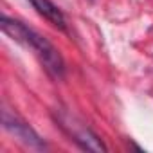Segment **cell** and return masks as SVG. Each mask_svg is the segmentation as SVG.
Returning <instances> with one entry per match:
<instances>
[{
  "mask_svg": "<svg viewBox=\"0 0 153 153\" xmlns=\"http://www.w3.org/2000/svg\"><path fill=\"white\" fill-rule=\"evenodd\" d=\"M0 27H2V31L7 36H11L15 42L24 43L29 49H33L34 54L38 56V59L42 61V65L45 67V70L52 76V78L63 79V76H65V61H63L59 51L47 38H43L36 31L25 27L22 22L13 20V18H9L6 15L2 16V20H0Z\"/></svg>",
  "mask_w": 153,
  "mask_h": 153,
  "instance_id": "obj_1",
  "label": "cell"
},
{
  "mask_svg": "<svg viewBox=\"0 0 153 153\" xmlns=\"http://www.w3.org/2000/svg\"><path fill=\"white\" fill-rule=\"evenodd\" d=\"M58 123H59V126L68 133V137L76 144H79V148H83L87 151H101V153L106 151V146L103 144V140L87 124L79 123L74 115H70L67 112H59Z\"/></svg>",
  "mask_w": 153,
  "mask_h": 153,
  "instance_id": "obj_2",
  "label": "cell"
},
{
  "mask_svg": "<svg viewBox=\"0 0 153 153\" xmlns=\"http://www.w3.org/2000/svg\"><path fill=\"white\" fill-rule=\"evenodd\" d=\"M2 124H4V128H6L11 135H15L22 144H25V146H29V148H34V149H43V148H45V142L40 139V135H38L25 121H22L16 114H11L7 108L2 110Z\"/></svg>",
  "mask_w": 153,
  "mask_h": 153,
  "instance_id": "obj_3",
  "label": "cell"
},
{
  "mask_svg": "<svg viewBox=\"0 0 153 153\" xmlns=\"http://www.w3.org/2000/svg\"><path fill=\"white\" fill-rule=\"evenodd\" d=\"M29 4H31L33 9H36V13L42 15L47 22H51L54 27L65 31V27H67L65 16H63L61 9H58V6H54L51 0H29Z\"/></svg>",
  "mask_w": 153,
  "mask_h": 153,
  "instance_id": "obj_4",
  "label": "cell"
}]
</instances>
